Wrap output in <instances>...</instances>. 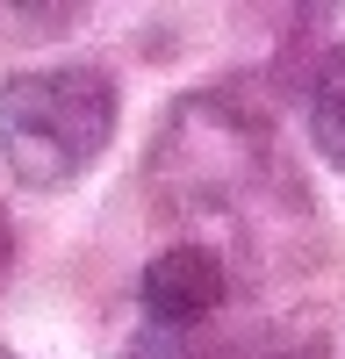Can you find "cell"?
Instances as JSON below:
<instances>
[{"label":"cell","instance_id":"1","mask_svg":"<svg viewBox=\"0 0 345 359\" xmlns=\"http://www.w3.org/2000/svg\"><path fill=\"white\" fill-rule=\"evenodd\" d=\"M123 94L101 65H29L0 79V158L22 187H72L108 151Z\"/></svg>","mask_w":345,"mask_h":359},{"label":"cell","instance_id":"2","mask_svg":"<svg viewBox=\"0 0 345 359\" xmlns=\"http://www.w3.org/2000/svg\"><path fill=\"white\" fill-rule=\"evenodd\" d=\"M230 266L209 252V245H165L144 259L137 273V302H144V323L151 331H172V338H194L230 309Z\"/></svg>","mask_w":345,"mask_h":359},{"label":"cell","instance_id":"3","mask_svg":"<svg viewBox=\"0 0 345 359\" xmlns=\"http://www.w3.org/2000/svg\"><path fill=\"white\" fill-rule=\"evenodd\" d=\"M309 137H316V151L331 165H345V43L309 79Z\"/></svg>","mask_w":345,"mask_h":359}]
</instances>
